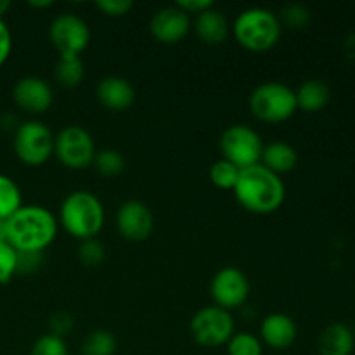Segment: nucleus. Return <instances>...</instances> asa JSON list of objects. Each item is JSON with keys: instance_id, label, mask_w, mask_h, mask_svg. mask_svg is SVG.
<instances>
[{"instance_id": "13", "label": "nucleus", "mask_w": 355, "mask_h": 355, "mask_svg": "<svg viewBox=\"0 0 355 355\" xmlns=\"http://www.w3.org/2000/svg\"><path fill=\"white\" fill-rule=\"evenodd\" d=\"M12 99L19 110L30 114H42L54 103V92L49 82L38 76H24L12 89Z\"/></svg>"}, {"instance_id": "35", "label": "nucleus", "mask_w": 355, "mask_h": 355, "mask_svg": "<svg viewBox=\"0 0 355 355\" xmlns=\"http://www.w3.org/2000/svg\"><path fill=\"white\" fill-rule=\"evenodd\" d=\"M175 6L182 9L186 14H189V16L191 14L198 16V14L215 7V3L211 0H180V2H175Z\"/></svg>"}, {"instance_id": "15", "label": "nucleus", "mask_w": 355, "mask_h": 355, "mask_svg": "<svg viewBox=\"0 0 355 355\" xmlns=\"http://www.w3.org/2000/svg\"><path fill=\"white\" fill-rule=\"evenodd\" d=\"M298 335L297 322L283 312H274L263 318L260 324V342L274 350L290 349Z\"/></svg>"}, {"instance_id": "33", "label": "nucleus", "mask_w": 355, "mask_h": 355, "mask_svg": "<svg viewBox=\"0 0 355 355\" xmlns=\"http://www.w3.org/2000/svg\"><path fill=\"white\" fill-rule=\"evenodd\" d=\"M75 326L71 315L68 312H55L54 315L49 321V329H51V335L59 336V338H64L66 335H69Z\"/></svg>"}, {"instance_id": "36", "label": "nucleus", "mask_w": 355, "mask_h": 355, "mask_svg": "<svg viewBox=\"0 0 355 355\" xmlns=\"http://www.w3.org/2000/svg\"><path fill=\"white\" fill-rule=\"evenodd\" d=\"M345 51H347V55L355 61V33H352L349 38H347Z\"/></svg>"}, {"instance_id": "23", "label": "nucleus", "mask_w": 355, "mask_h": 355, "mask_svg": "<svg viewBox=\"0 0 355 355\" xmlns=\"http://www.w3.org/2000/svg\"><path fill=\"white\" fill-rule=\"evenodd\" d=\"M116 347L118 343L113 333L107 329H96L83 340L82 352L83 355H114Z\"/></svg>"}, {"instance_id": "12", "label": "nucleus", "mask_w": 355, "mask_h": 355, "mask_svg": "<svg viewBox=\"0 0 355 355\" xmlns=\"http://www.w3.org/2000/svg\"><path fill=\"white\" fill-rule=\"evenodd\" d=\"M116 229L125 239L141 243L151 236L155 229V217L151 208L142 201H127L116 211Z\"/></svg>"}, {"instance_id": "18", "label": "nucleus", "mask_w": 355, "mask_h": 355, "mask_svg": "<svg viewBox=\"0 0 355 355\" xmlns=\"http://www.w3.org/2000/svg\"><path fill=\"white\" fill-rule=\"evenodd\" d=\"M194 31L203 44L218 45L227 38L229 23L220 10L211 7V9L198 14L196 21H194Z\"/></svg>"}, {"instance_id": "19", "label": "nucleus", "mask_w": 355, "mask_h": 355, "mask_svg": "<svg viewBox=\"0 0 355 355\" xmlns=\"http://www.w3.org/2000/svg\"><path fill=\"white\" fill-rule=\"evenodd\" d=\"M295 97H297L298 110L305 111V113H318L328 106L329 99H331V90L322 80L311 78L305 80L295 90Z\"/></svg>"}, {"instance_id": "27", "label": "nucleus", "mask_w": 355, "mask_h": 355, "mask_svg": "<svg viewBox=\"0 0 355 355\" xmlns=\"http://www.w3.org/2000/svg\"><path fill=\"white\" fill-rule=\"evenodd\" d=\"M78 259L85 267H97L106 259V248L96 238L85 239L78 246Z\"/></svg>"}, {"instance_id": "37", "label": "nucleus", "mask_w": 355, "mask_h": 355, "mask_svg": "<svg viewBox=\"0 0 355 355\" xmlns=\"http://www.w3.org/2000/svg\"><path fill=\"white\" fill-rule=\"evenodd\" d=\"M10 9V2L9 0H0V19H3L7 10Z\"/></svg>"}, {"instance_id": "5", "label": "nucleus", "mask_w": 355, "mask_h": 355, "mask_svg": "<svg viewBox=\"0 0 355 355\" xmlns=\"http://www.w3.org/2000/svg\"><path fill=\"white\" fill-rule=\"evenodd\" d=\"M250 110L257 120L283 123L298 110L295 90L283 82L260 83L250 96Z\"/></svg>"}, {"instance_id": "26", "label": "nucleus", "mask_w": 355, "mask_h": 355, "mask_svg": "<svg viewBox=\"0 0 355 355\" xmlns=\"http://www.w3.org/2000/svg\"><path fill=\"white\" fill-rule=\"evenodd\" d=\"M263 343L260 342L259 336L252 333H234L232 338L227 342V354L229 355H262Z\"/></svg>"}, {"instance_id": "8", "label": "nucleus", "mask_w": 355, "mask_h": 355, "mask_svg": "<svg viewBox=\"0 0 355 355\" xmlns=\"http://www.w3.org/2000/svg\"><path fill=\"white\" fill-rule=\"evenodd\" d=\"M220 149L224 159L243 170L260 163L263 142L259 132L246 127V125L238 123L225 128L220 137Z\"/></svg>"}, {"instance_id": "10", "label": "nucleus", "mask_w": 355, "mask_h": 355, "mask_svg": "<svg viewBox=\"0 0 355 355\" xmlns=\"http://www.w3.org/2000/svg\"><path fill=\"white\" fill-rule=\"evenodd\" d=\"M49 38L59 55L80 58L90 44V28L76 14H59L49 26Z\"/></svg>"}, {"instance_id": "1", "label": "nucleus", "mask_w": 355, "mask_h": 355, "mask_svg": "<svg viewBox=\"0 0 355 355\" xmlns=\"http://www.w3.org/2000/svg\"><path fill=\"white\" fill-rule=\"evenodd\" d=\"M59 222L51 210L40 205H23L10 215L3 227V239L16 252H40L54 243Z\"/></svg>"}, {"instance_id": "29", "label": "nucleus", "mask_w": 355, "mask_h": 355, "mask_svg": "<svg viewBox=\"0 0 355 355\" xmlns=\"http://www.w3.org/2000/svg\"><path fill=\"white\" fill-rule=\"evenodd\" d=\"M279 21L291 30H304L311 23V10L302 3H290L281 12Z\"/></svg>"}, {"instance_id": "39", "label": "nucleus", "mask_w": 355, "mask_h": 355, "mask_svg": "<svg viewBox=\"0 0 355 355\" xmlns=\"http://www.w3.org/2000/svg\"><path fill=\"white\" fill-rule=\"evenodd\" d=\"M3 227H6V222L0 220V239H3Z\"/></svg>"}, {"instance_id": "14", "label": "nucleus", "mask_w": 355, "mask_h": 355, "mask_svg": "<svg viewBox=\"0 0 355 355\" xmlns=\"http://www.w3.org/2000/svg\"><path fill=\"white\" fill-rule=\"evenodd\" d=\"M189 30L191 16L177 6L156 10L149 21V31L162 44H177L187 37Z\"/></svg>"}, {"instance_id": "34", "label": "nucleus", "mask_w": 355, "mask_h": 355, "mask_svg": "<svg viewBox=\"0 0 355 355\" xmlns=\"http://www.w3.org/2000/svg\"><path fill=\"white\" fill-rule=\"evenodd\" d=\"M10 52H12V33H10L6 21L0 19V66L6 64Z\"/></svg>"}, {"instance_id": "7", "label": "nucleus", "mask_w": 355, "mask_h": 355, "mask_svg": "<svg viewBox=\"0 0 355 355\" xmlns=\"http://www.w3.org/2000/svg\"><path fill=\"white\" fill-rule=\"evenodd\" d=\"M191 335L194 342L207 349L227 345L234 335V319L225 309L211 305L198 311L191 319Z\"/></svg>"}, {"instance_id": "24", "label": "nucleus", "mask_w": 355, "mask_h": 355, "mask_svg": "<svg viewBox=\"0 0 355 355\" xmlns=\"http://www.w3.org/2000/svg\"><path fill=\"white\" fill-rule=\"evenodd\" d=\"M239 172H241V170H239L238 166L222 158L210 166V180L215 187H218V189L231 191L234 189L236 182H238Z\"/></svg>"}, {"instance_id": "25", "label": "nucleus", "mask_w": 355, "mask_h": 355, "mask_svg": "<svg viewBox=\"0 0 355 355\" xmlns=\"http://www.w3.org/2000/svg\"><path fill=\"white\" fill-rule=\"evenodd\" d=\"M92 165L96 166L101 175L114 177L120 175L125 170V158L116 149H101V151L96 153Z\"/></svg>"}, {"instance_id": "30", "label": "nucleus", "mask_w": 355, "mask_h": 355, "mask_svg": "<svg viewBox=\"0 0 355 355\" xmlns=\"http://www.w3.org/2000/svg\"><path fill=\"white\" fill-rule=\"evenodd\" d=\"M30 355H68V345L64 338L47 333L33 343Z\"/></svg>"}, {"instance_id": "32", "label": "nucleus", "mask_w": 355, "mask_h": 355, "mask_svg": "<svg viewBox=\"0 0 355 355\" xmlns=\"http://www.w3.org/2000/svg\"><path fill=\"white\" fill-rule=\"evenodd\" d=\"M96 7L106 16L120 17L134 9V2H130V0H99V2H96Z\"/></svg>"}, {"instance_id": "6", "label": "nucleus", "mask_w": 355, "mask_h": 355, "mask_svg": "<svg viewBox=\"0 0 355 355\" xmlns=\"http://www.w3.org/2000/svg\"><path fill=\"white\" fill-rule=\"evenodd\" d=\"M55 135L38 120L21 123L14 132L12 148L17 159L28 166H40L54 155Z\"/></svg>"}, {"instance_id": "31", "label": "nucleus", "mask_w": 355, "mask_h": 355, "mask_svg": "<svg viewBox=\"0 0 355 355\" xmlns=\"http://www.w3.org/2000/svg\"><path fill=\"white\" fill-rule=\"evenodd\" d=\"M44 262V253L40 252H17V274L37 272Z\"/></svg>"}, {"instance_id": "22", "label": "nucleus", "mask_w": 355, "mask_h": 355, "mask_svg": "<svg viewBox=\"0 0 355 355\" xmlns=\"http://www.w3.org/2000/svg\"><path fill=\"white\" fill-rule=\"evenodd\" d=\"M21 207H23V196L19 186L9 175L0 173V220L6 222Z\"/></svg>"}, {"instance_id": "4", "label": "nucleus", "mask_w": 355, "mask_h": 355, "mask_svg": "<svg viewBox=\"0 0 355 355\" xmlns=\"http://www.w3.org/2000/svg\"><path fill=\"white\" fill-rule=\"evenodd\" d=\"M232 31L246 51L267 52L279 42L281 21L266 7H250L236 17Z\"/></svg>"}, {"instance_id": "17", "label": "nucleus", "mask_w": 355, "mask_h": 355, "mask_svg": "<svg viewBox=\"0 0 355 355\" xmlns=\"http://www.w3.org/2000/svg\"><path fill=\"white\" fill-rule=\"evenodd\" d=\"M354 349V331L343 322H333L326 326L318 338L319 355H352Z\"/></svg>"}, {"instance_id": "9", "label": "nucleus", "mask_w": 355, "mask_h": 355, "mask_svg": "<svg viewBox=\"0 0 355 355\" xmlns=\"http://www.w3.org/2000/svg\"><path fill=\"white\" fill-rule=\"evenodd\" d=\"M96 153L92 135L80 125H68L55 135L54 155L66 168H87L94 163Z\"/></svg>"}, {"instance_id": "20", "label": "nucleus", "mask_w": 355, "mask_h": 355, "mask_svg": "<svg viewBox=\"0 0 355 355\" xmlns=\"http://www.w3.org/2000/svg\"><path fill=\"white\" fill-rule=\"evenodd\" d=\"M260 163L281 177V173L295 170V166L298 165V153L288 142H270V144L263 146Z\"/></svg>"}, {"instance_id": "28", "label": "nucleus", "mask_w": 355, "mask_h": 355, "mask_svg": "<svg viewBox=\"0 0 355 355\" xmlns=\"http://www.w3.org/2000/svg\"><path fill=\"white\" fill-rule=\"evenodd\" d=\"M17 274V252L0 239V284H6Z\"/></svg>"}, {"instance_id": "21", "label": "nucleus", "mask_w": 355, "mask_h": 355, "mask_svg": "<svg viewBox=\"0 0 355 355\" xmlns=\"http://www.w3.org/2000/svg\"><path fill=\"white\" fill-rule=\"evenodd\" d=\"M85 76V66L78 55H61L58 66H55L54 78L64 89H75L83 82Z\"/></svg>"}, {"instance_id": "11", "label": "nucleus", "mask_w": 355, "mask_h": 355, "mask_svg": "<svg viewBox=\"0 0 355 355\" xmlns=\"http://www.w3.org/2000/svg\"><path fill=\"white\" fill-rule=\"evenodd\" d=\"M210 293L217 307L229 312L243 307L250 297L248 276L236 267H224L211 279Z\"/></svg>"}, {"instance_id": "2", "label": "nucleus", "mask_w": 355, "mask_h": 355, "mask_svg": "<svg viewBox=\"0 0 355 355\" xmlns=\"http://www.w3.org/2000/svg\"><path fill=\"white\" fill-rule=\"evenodd\" d=\"M232 191L238 203L246 211L257 215L274 214L286 198V187L281 177L266 168L262 163L243 168Z\"/></svg>"}, {"instance_id": "16", "label": "nucleus", "mask_w": 355, "mask_h": 355, "mask_svg": "<svg viewBox=\"0 0 355 355\" xmlns=\"http://www.w3.org/2000/svg\"><path fill=\"white\" fill-rule=\"evenodd\" d=\"M97 99L106 110L125 111L135 103V89L127 78L106 76L97 83Z\"/></svg>"}, {"instance_id": "3", "label": "nucleus", "mask_w": 355, "mask_h": 355, "mask_svg": "<svg viewBox=\"0 0 355 355\" xmlns=\"http://www.w3.org/2000/svg\"><path fill=\"white\" fill-rule=\"evenodd\" d=\"M104 207L90 191H73L62 200L59 224L73 238L85 241L96 238L104 225Z\"/></svg>"}, {"instance_id": "38", "label": "nucleus", "mask_w": 355, "mask_h": 355, "mask_svg": "<svg viewBox=\"0 0 355 355\" xmlns=\"http://www.w3.org/2000/svg\"><path fill=\"white\" fill-rule=\"evenodd\" d=\"M52 3H54L52 0H44V2H35V0H31L30 6L37 7V9H45V7H51Z\"/></svg>"}]
</instances>
